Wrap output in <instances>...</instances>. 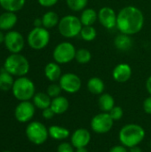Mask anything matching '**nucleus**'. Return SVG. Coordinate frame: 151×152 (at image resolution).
I'll list each match as a JSON object with an SVG mask.
<instances>
[{"label": "nucleus", "mask_w": 151, "mask_h": 152, "mask_svg": "<svg viewBox=\"0 0 151 152\" xmlns=\"http://www.w3.org/2000/svg\"><path fill=\"white\" fill-rule=\"evenodd\" d=\"M143 26L144 15L138 7L128 5L118 12L116 28L120 33L133 36L139 33Z\"/></svg>", "instance_id": "1"}, {"label": "nucleus", "mask_w": 151, "mask_h": 152, "mask_svg": "<svg viewBox=\"0 0 151 152\" xmlns=\"http://www.w3.org/2000/svg\"><path fill=\"white\" fill-rule=\"evenodd\" d=\"M145 129L138 124H126L121 127L118 133V140L120 144L130 149L134 146H139L145 139Z\"/></svg>", "instance_id": "2"}, {"label": "nucleus", "mask_w": 151, "mask_h": 152, "mask_svg": "<svg viewBox=\"0 0 151 152\" xmlns=\"http://www.w3.org/2000/svg\"><path fill=\"white\" fill-rule=\"evenodd\" d=\"M4 69L12 76L24 77L26 76L30 69L28 59L20 53H11L6 57L4 63Z\"/></svg>", "instance_id": "3"}, {"label": "nucleus", "mask_w": 151, "mask_h": 152, "mask_svg": "<svg viewBox=\"0 0 151 152\" xmlns=\"http://www.w3.org/2000/svg\"><path fill=\"white\" fill-rule=\"evenodd\" d=\"M12 91L13 96L17 100L24 102L33 99L36 94V87L34 82L24 76L20 77L14 80Z\"/></svg>", "instance_id": "4"}, {"label": "nucleus", "mask_w": 151, "mask_h": 152, "mask_svg": "<svg viewBox=\"0 0 151 152\" xmlns=\"http://www.w3.org/2000/svg\"><path fill=\"white\" fill-rule=\"evenodd\" d=\"M83 28L81 20L78 17L69 14L60 19L58 24V30L60 34L65 38H73L80 34Z\"/></svg>", "instance_id": "5"}, {"label": "nucleus", "mask_w": 151, "mask_h": 152, "mask_svg": "<svg viewBox=\"0 0 151 152\" xmlns=\"http://www.w3.org/2000/svg\"><path fill=\"white\" fill-rule=\"evenodd\" d=\"M50 32L44 27L32 28L27 37V43L33 50H42L45 48L50 42Z\"/></svg>", "instance_id": "6"}, {"label": "nucleus", "mask_w": 151, "mask_h": 152, "mask_svg": "<svg viewBox=\"0 0 151 152\" xmlns=\"http://www.w3.org/2000/svg\"><path fill=\"white\" fill-rule=\"evenodd\" d=\"M26 135L28 141L36 145H42L47 141L49 137V132L43 123L33 121L27 126Z\"/></svg>", "instance_id": "7"}, {"label": "nucleus", "mask_w": 151, "mask_h": 152, "mask_svg": "<svg viewBox=\"0 0 151 152\" xmlns=\"http://www.w3.org/2000/svg\"><path fill=\"white\" fill-rule=\"evenodd\" d=\"M77 49L70 42H61L53 52V58L58 64H67L75 60Z\"/></svg>", "instance_id": "8"}, {"label": "nucleus", "mask_w": 151, "mask_h": 152, "mask_svg": "<svg viewBox=\"0 0 151 152\" xmlns=\"http://www.w3.org/2000/svg\"><path fill=\"white\" fill-rule=\"evenodd\" d=\"M114 120L109 112H101L91 119L90 126L92 131L97 134H105L111 131L114 126Z\"/></svg>", "instance_id": "9"}, {"label": "nucleus", "mask_w": 151, "mask_h": 152, "mask_svg": "<svg viewBox=\"0 0 151 152\" xmlns=\"http://www.w3.org/2000/svg\"><path fill=\"white\" fill-rule=\"evenodd\" d=\"M59 85L61 86L62 91L67 94H73L79 92L82 87V81L77 74L69 72L61 75L59 80Z\"/></svg>", "instance_id": "10"}, {"label": "nucleus", "mask_w": 151, "mask_h": 152, "mask_svg": "<svg viewBox=\"0 0 151 152\" xmlns=\"http://www.w3.org/2000/svg\"><path fill=\"white\" fill-rule=\"evenodd\" d=\"M4 44L11 53H20L25 46V39L20 32L10 30L5 34Z\"/></svg>", "instance_id": "11"}, {"label": "nucleus", "mask_w": 151, "mask_h": 152, "mask_svg": "<svg viewBox=\"0 0 151 152\" xmlns=\"http://www.w3.org/2000/svg\"><path fill=\"white\" fill-rule=\"evenodd\" d=\"M36 107L33 102L29 101L20 102L15 108L14 116L17 121L20 123H26L32 119L35 115Z\"/></svg>", "instance_id": "12"}, {"label": "nucleus", "mask_w": 151, "mask_h": 152, "mask_svg": "<svg viewBox=\"0 0 151 152\" xmlns=\"http://www.w3.org/2000/svg\"><path fill=\"white\" fill-rule=\"evenodd\" d=\"M117 13L109 6H103L98 12V20L107 29H112L117 27Z\"/></svg>", "instance_id": "13"}, {"label": "nucleus", "mask_w": 151, "mask_h": 152, "mask_svg": "<svg viewBox=\"0 0 151 152\" xmlns=\"http://www.w3.org/2000/svg\"><path fill=\"white\" fill-rule=\"evenodd\" d=\"M92 139L91 133L85 128H77L70 135V143L75 149L88 146Z\"/></svg>", "instance_id": "14"}, {"label": "nucleus", "mask_w": 151, "mask_h": 152, "mask_svg": "<svg viewBox=\"0 0 151 152\" xmlns=\"http://www.w3.org/2000/svg\"><path fill=\"white\" fill-rule=\"evenodd\" d=\"M132 68L127 63L117 64L112 71V77L117 83H125L132 77Z\"/></svg>", "instance_id": "15"}, {"label": "nucleus", "mask_w": 151, "mask_h": 152, "mask_svg": "<svg viewBox=\"0 0 151 152\" xmlns=\"http://www.w3.org/2000/svg\"><path fill=\"white\" fill-rule=\"evenodd\" d=\"M18 16L15 12H7L0 14V29L3 31H10L17 23Z\"/></svg>", "instance_id": "16"}, {"label": "nucleus", "mask_w": 151, "mask_h": 152, "mask_svg": "<svg viewBox=\"0 0 151 152\" xmlns=\"http://www.w3.org/2000/svg\"><path fill=\"white\" fill-rule=\"evenodd\" d=\"M44 72L45 77L53 83L59 81L61 77V69L60 67V64L55 61L47 63L44 67Z\"/></svg>", "instance_id": "17"}, {"label": "nucleus", "mask_w": 151, "mask_h": 152, "mask_svg": "<svg viewBox=\"0 0 151 152\" xmlns=\"http://www.w3.org/2000/svg\"><path fill=\"white\" fill-rule=\"evenodd\" d=\"M51 109L53 110L55 115H61L67 112V110L69 108V100L64 96H58L53 99H52L51 102Z\"/></svg>", "instance_id": "18"}, {"label": "nucleus", "mask_w": 151, "mask_h": 152, "mask_svg": "<svg viewBox=\"0 0 151 152\" xmlns=\"http://www.w3.org/2000/svg\"><path fill=\"white\" fill-rule=\"evenodd\" d=\"M48 132L49 136L55 141H64L68 138H70L71 135L70 131L68 128L57 125L51 126L48 128Z\"/></svg>", "instance_id": "19"}, {"label": "nucleus", "mask_w": 151, "mask_h": 152, "mask_svg": "<svg viewBox=\"0 0 151 152\" xmlns=\"http://www.w3.org/2000/svg\"><path fill=\"white\" fill-rule=\"evenodd\" d=\"M114 45L115 47L122 52L128 51L133 46V39L129 35L120 33L118 34L114 39Z\"/></svg>", "instance_id": "20"}, {"label": "nucleus", "mask_w": 151, "mask_h": 152, "mask_svg": "<svg viewBox=\"0 0 151 152\" xmlns=\"http://www.w3.org/2000/svg\"><path fill=\"white\" fill-rule=\"evenodd\" d=\"M87 89L88 91L94 95H101L104 93L105 84L103 80L98 77H93L87 81Z\"/></svg>", "instance_id": "21"}, {"label": "nucleus", "mask_w": 151, "mask_h": 152, "mask_svg": "<svg viewBox=\"0 0 151 152\" xmlns=\"http://www.w3.org/2000/svg\"><path fill=\"white\" fill-rule=\"evenodd\" d=\"M98 105L102 112H109L116 106L115 99L111 94L108 93H103L99 96Z\"/></svg>", "instance_id": "22"}, {"label": "nucleus", "mask_w": 151, "mask_h": 152, "mask_svg": "<svg viewBox=\"0 0 151 152\" xmlns=\"http://www.w3.org/2000/svg\"><path fill=\"white\" fill-rule=\"evenodd\" d=\"M83 26H93L98 20V12L93 8H85L79 17Z\"/></svg>", "instance_id": "23"}, {"label": "nucleus", "mask_w": 151, "mask_h": 152, "mask_svg": "<svg viewBox=\"0 0 151 152\" xmlns=\"http://www.w3.org/2000/svg\"><path fill=\"white\" fill-rule=\"evenodd\" d=\"M51 102H52V98L46 93L39 92L35 94L33 97V104L35 105L36 108L42 110L49 108L51 106Z\"/></svg>", "instance_id": "24"}, {"label": "nucleus", "mask_w": 151, "mask_h": 152, "mask_svg": "<svg viewBox=\"0 0 151 152\" xmlns=\"http://www.w3.org/2000/svg\"><path fill=\"white\" fill-rule=\"evenodd\" d=\"M25 3L26 0H0V6L7 12H16L24 7Z\"/></svg>", "instance_id": "25"}, {"label": "nucleus", "mask_w": 151, "mask_h": 152, "mask_svg": "<svg viewBox=\"0 0 151 152\" xmlns=\"http://www.w3.org/2000/svg\"><path fill=\"white\" fill-rule=\"evenodd\" d=\"M42 22H43V27L50 29L54 28L55 26H58L59 21H60V18L59 15L57 14V12H53V11H48L46 12L43 16H42Z\"/></svg>", "instance_id": "26"}, {"label": "nucleus", "mask_w": 151, "mask_h": 152, "mask_svg": "<svg viewBox=\"0 0 151 152\" xmlns=\"http://www.w3.org/2000/svg\"><path fill=\"white\" fill-rule=\"evenodd\" d=\"M14 80L13 76L8 73L4 69L0 72V90L1 91H9L12 88Z\"/></svg>", "instance_id": "27"}, {"label": "nucleus", "mask_w": 151, "mask_h": 152, "mask_svg": "<svg viewBox=\"0 0 151 152\" xmlns=\"http://www.w3.org/2000/svg\"><path fill=\"white\" fill-rule=\"evenodd\" d=\"M79 36L81 38L86 42H91L94 40L97 37V31L93 26H83Z\"/></svg>", "instance_id": "28"}, {"label": "nucleus", "mask_w": 151, "mask_h": 152, "mask_svg": "<svg viewBox=\"0 0 151 152\" xmlns=\"http://www.w3.org/2000/svg\"><path fill=\"white\" fill-rule=\"evenodd\" d=\"M75 60L79 64H86L92 60V53L86 48H80L76 52Z\"/></svg>", "instance_id": "29"}, {"label": "nucleus", "mask_w": 151, "mask_h": 152, "mask_svg": "<svg viewBox=\"0 0 151 152\" xmlns=\"http://www.w3.org/2000/svg\"><path fill=\"white\" fill-rule=\"evenodd\" d=\"M68 7L73 12H80L86 8L88 0H66Z\"/></svg>", "instance_id": "30"}, {"label": "nucleus", "mask_w": 151, "mask_h": 152, "mask_svg": "<svg viewBox=\"0 0 151 152\" xmlns=\"http://www.w3.org/2000/svg\"><path fill=\"white\" fill-rule=\"evenodd\" d=\"M62 89L61 87V86L59 84H56V83H52L51 85L48 86L47 89H46V94L52 98H55V97H58L61 95V93Z\"/></svg>", "instance_id": "31"}, {"label": "nucleus", "mask_w": 151, "mask_h": 152, "mask_svg": "<svg viewBox=\"0 0 151 152\" xmlns=\"http://www.w3.org/2000/svg\"><path fill=\"white\" fill-rule=\"evenodd\" d=\"M109 113L110 117L112 118V119L114 121L120 120L124 116V110L120 106H115Z\"/></svg>", "instance_id": "32"}, {"label": "nucleus", "mask_w": 151, "mask_h": 152, "mask_svg": "<svg viewBox=\"0 0 151 152\" xmlns=\"http://www.w3.org/2000/svg\"><path fill=\"white\" fill-rule=\"evenodd\" d=\"M76 149L70 142H62L57 148V152H75Z\"/></svg>", "instance_id": "33"}, {"label": "nucleus", "mask_w": 151, "mask_h": 152, "mask_svg": "<svg viewBox=\"0 0 151 152\" xmlns=\"http://www.w3.org/2000/svg\"><path fill=\"white\" fill-rule=\"evenodd\" d=\"M143 110L146 114L151 115V95L147 97L143 102Z\"/></svg>", "instance_id": "34"}, {"label": "nucleus", "mask_w": 151, "mask_h": 152, "mask_svg": "<svg viewBox=\"0 0 151 152\" xmlns=\"http://www.w3.org/2000/svg\"><path fill=\"white\" fill-rule=\"evenodd\" d=\"M42 116H43V118H44V119L49 120V119H52V118L55 116V113H54L53 110L51 109V107H49V108H47V109L43 110V111H42Z\"/></svg>", "instance_id": "35"}, {"label": "nucleus", "mask_w": 151, "mask_h": 152, "mask_svg": "<svg viewBox=\"0 0 151 152\" xmlns=\"http://www.w3.org/2000/svg\"><path fill=\"white\" fill-rule=\"evenodd\" d=\"M59 0H37L38 4L43 7H52L58 3Z\"/></svg>", "instance_id": "36"}, {"label": "nucleus", "mask_w": 151, "mask_h": 152, "mask_svg": "<svg viewBox=\"0 0 151 152\" xmlns=\"http://www.w3.org/2000/svg\"><path fill=\"white\" fill-rule=\"evenodd\" d=\"M109 152H129V149L122 144H119L111 147Z\"/></svg>", "instance_id": "37"}, {"label": "nucleus", "mask_w": 151, "mask_h": 152, "mask_svg": "<svg viewBox=\"0 0 151 152\" xmlns=\"http://www.w3.org/2000/svg\"><path fill=\"white\" fill-rule=\"evenodd\" d=\"M33 25L35 28H39V27H43V22H42V19L41 18H36L35 19Z\"/></svg>", "instance_id": "38"}, {"label": "nucleus", "mask_w": 151, "mask_h": 152, "mask_svg": "<svg viewBox=\"0 0 151 152\" xmlns=\"http://www.w3.org/2000/svg\"><path fill=\"white\" fill-rule=\"evenodd\" d=\"M146 89L147 92L149 93V94L151 95V76H150L146 81Z\"/></svg>", "instance_id": "39"}, {"label": "nucleus", "mask_w": 151, "mask_h": 152, "mask_svg": "<svg viewBox=\"0 0 151 152\" xmlns=\"http://www.w3.org/2000/svg\"><path fill=\"white\" fill-rule=\"evenodd\" d=\"M129 152H143L139 146H134L129 149Z\"/></svg>", "instance_id": "40"}, {"label": "nucleus", "mask_w": 151, "mask_h": 152, "mask_svg": "<svg viewBox=\"0 0 151 152\" xmlns=\"http://www.w3.org/2000/svg\"><path fill=\"white\" fill-rule=\"evenodd\" d=\"M4 37H5V35L4 34L3 30L0 29V45L4 42Z\"/></svg>", "instance_id": "41"}, {"label": "nucleus", "mask_w": 151, "mask_h": 152, "mask_svg": "<svg viewBox=\"0 0 151 152\" xmlns=\"http://www.w3.org/2000/svg\"><path fill=\"white\" fill-rule=\"evenodd\" d=\"M75 152H89L88 150L86 149V147L85 148H78V149H76Z\"/></svg>", "instance_id": "42"}, {"label": "nucleus", "mask_w": 151, "mask_h": 152, "mask_svg": "<svg viewBox=\"0 0 151 152\" xmlns=\"http://www.w3.org/2000/svg\"><path fill=\"white\" fill-rule=\"evenodd\" d=\"M150 148L151 149V141H150Z\"/></svg>", "instance_id": "43"}, {"label": "nucleus", "mask_w": 151, "mask_h": 152, "mask_svg": "<svg viewBox=\"0 0 151 152\" xmlns=\"http://www.w3.org/2000/svg\"><path fill=\"white\" fill-rule=\"evenodd\" d=\"M3 152H11V151H3Z\"/></svg>", "instance_id": "44"}]
</instances>
